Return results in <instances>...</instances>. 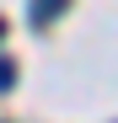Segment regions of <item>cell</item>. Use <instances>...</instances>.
I'll use <instances>...</instances> for the list:
<instances>
[{
  "label": "cell",
  "instance_id": "cell-1",
  "mask_svg": "<svg viewBox=\"0 0 118 123\" xmlns=\"http://www.w3.org/2000/svg\"><path fill=\"white\" fill-rule=\"evenodd\" d=\"M59 6H65V0H32V16H38V22H54Z\"/></svg>",
  "mask_w": 118,
  "mask_h": 123
},
{
  "label": "cell",
  "instance_id": "cell-2",
  "mask_svg": "<svg viewBox=\"0 0 118 123\" xmlns=\"http://www.w3.org/2000/svg\"><path fill=\"white\" fill-rule=\"evenodd\" d=\"M16 86V64H11V59H0V91H11Z\"/></svg>",
  "mask_w": 118,
  "mask_h": 123
},
{
  "label": "cell",
  "instance_id": "cell-3",
  "mask_svg": "<svg viewBox=\"0 0 118 123\" xmlns=\"http://www.w3.org/2000/svg\"><path fill=\"white\" fill-rule=\"evenodd\" d=\"M0 37H6V22H0Z\"/></svg>",
  "mask_w": 118,
  "mask_h": 123
}]
</instances>
